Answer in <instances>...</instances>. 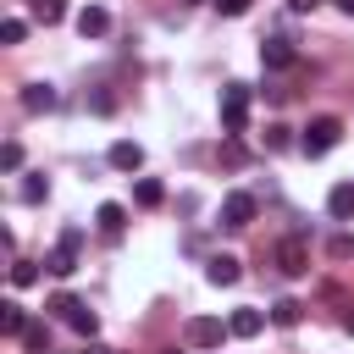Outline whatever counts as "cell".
<instances>
[{
  "label": "cell",
  "mask_w": 354,
  "mask_h": 354,
  "mask_svg": "<svg viewBox=\"0 0 354 354\" xmlns=\"http://www.w3.org/2000/svg\"><path fill=\"white\" fill-rule=\"evenodd\" d=\"M337 138H343V122H337V116H315V122L304 127L299 149H304V155H326V149H337Z\"/></svg>",
  "instance_id": "obj_1"
},
{
  "label": "cell",
  "mask_w": 354,
  "mask_h": 354,
  "mask_svg": "<svg viewBox=\"0 0 354 354\" xmlns=\"http://www.w3.org/2000/svg\"><path fill=\"white\" fill-rule=\"evenodd\" d=\"M77 243H83V227H66L61 243L44 254V271H50V277H72V271H77Z\"/></svg>",
  "instance_id": "obj_2"
},
{
  "label": "cell",
  "mask_w": 354,
  "mask_h": 354,
  "mask_svg": "<svg viewBox=\"0 0 354 354\" xmlns=\"http://www.w3.org/2000/svg\"><path fill=\"white\" fill-rule=\"evenodd\" d=\"M221 127L227 133H243L249 127V88L243 83H227L221 88Z\"/></svg>",
  "instance_id": "obj_3"
},
{
  "label": "cell",
  "mask_w": 354,
  "mask_h": 354,
  "mask_svg": "<svg viewBox=\"0 0 354 354\" xmlns=\"http://www.w3.org/2000/svg\"><path fill=\"white\" fill-rule=\"evenodd\" d=\"M221 337H232L216 315H194L188 321V348H221Z\"/></svg>",
  "instance_id": "obj_4"
},
{
  "label": "cell",
  "mask_w": 354,
  "mask_h": 354,
  "mask_svg": "<svg viewBox=\"0 0 354 354\" xmlns=\"http://www.w3.org/2000/svg\"><path fill=\"white\" fill-rule=\"evenodd\" d=\"M277 266H282V277H304V271H310L304 238H282V243H277Z\"/></svg>",
  "instance_id": "obj_5"
},
{
  "label": "cell",
  "mask_w": 354,
  "mask_h": 354,
  "mask_svg": "<svg viewBox=\"0 0 354 354\" xmlns=\"http://www.w3.org/2000/svg\"><path fill=\"white\" fill-rule=\"evenodd\" d=\"M221 221L227 227H249L254 221V194H227L221 199Z\"/></svg>",
  "instance_id": "obj_6"
},
{
  "label": "cell",
  "mask_w": 354,
  "mask_h": 354,
  "mask_svg": "<svg viewBox=\"0 0 354 354\" xmlns=\"http://www.w3.org/2000/svg\"><path fill=\"white\" fill-rule=\"evenodd\" d=\"M260 326H266V315H260L254 304H238V310L227 315V332H232V337H260Z\"/></svg>",
  "instance_id": "obj_7"
},
{
  "label": "cell",
  "mask_w": 354,
  "mask_h": 354,
  "mask_svg": "<svg viewBox=\"0 0 354 354\" xmlns=\"http://www.w3.org/2000/svg\"><path fill=\"white\" fill-rule=\"evenodd\" d=\"M77 33H83V39H105V33H111V11H105V6H83V11H77Z\"/></svg>",
  "instance_id": "obj_8"
},
{
  "label": "cell",
  "mask_w": 354,
  "mask_h": 354,
  "mask_svg": "<svg viewBox=\"0 0 354 354\" xmlns=\"http://www.w3.org/2000/svg\"><path fill=\"white\" fill-rule=\"evenodd\" d=\"M105 160H111L116 171H138V166H144V149H138L133 138H116V144L105 149Z\"/></svg>",
  "instance_id": "obj_9"
},
{
  "label": "cell",
  "mask_w": 354,
  "mask_h": 354,
  "mask_svg": "<svg viewBox=\"0 0 354 354\" xmlns=\"http://www.w3.org/2000/svg\"><path fill=\"white\" fill-rule=\"evenodd\" d=\"M326 216H332V221H354V183H337V188L326 194Z\"/></svg>",
  "instance_id": "obj_10"
},
{
  "label": "cell",
  "mask_w": 354,
  "mask_h": 354,
  "mask_svg": "<svg viewBox=\"0 0 354 354\" xmlns=\"http://www.w3.org/2000/svg\"><path fill=\"white\" fill-rule=\"evenodd\" d=\"M205 277H210L216 288H232V282H238L243 271H238V260H232V254H210V266H205Z\"/></svg>",
  "instance_id": "obj_11"
},
{
  "label": "cell",
  "mask_w": 354,
  "mask_h": 354,
  "mask_svg": "<svg viewBox=\"0 0 354 354\" xmlns=\"http://www.w3.org/2000/svg\"><path fill=\"white\" fill-rule=\"evenodd\" d=\"M0 332H6V337H22V332H28V310H22L17 299L0 304Z\"/></svg>",
  "instance_id": "obj_12"
},
{
  "label": "cell",
  "mask_w": 354,
  "mask_h": 354,
  "mask_svg": "<svg viewBox=\"0 0 354 354\" xmlns=\"http://www.w3.org/2000/svg\"><path fill=\"white\" fill-rule=\"evenodd\" d=\"M55 100H61V94H55L50 83H28V88H22V105H28V111H55Z\"/></svg>",
  "instance_id": "obj_13"
},
{
  "label": "cell",
  "mask_w": 354,
  "mask_h": 354,
  "mask_svg": "<svg viewBox=\"0 0 354 354\" xmlns=\"http://www.w3.org/2000/svg\"><path fill=\"white\" fill-rule=\"evenodd\" d=\"M94 221H100V232H111V238H116V232H122V227H127V210H122V205H116V199H105V205H100V210H94Z\"/></svg>",
  "instance_id": "obj_14"
},
{
  "label": "cell",
  "mask_w": 354,
  "mask_h": 354,
  "mask_svg": "<svg viewBox=\"0 0 354 354\" xmlns=\"http://www.w3.org/2000/svg\"><path fill=\"white\" fill-rule=\"evenodd\" d=\"M66 326H72L77 337H94V332H100V315H94V310L77 299V304H72V315H66Z\"/></svg>",
  "instance_id": "obj_15"
},
{
  "label": "cell",
  "mask_w": 354,
  "mask_h": 354,
  "mask_svg": "<svg viewBox=\"0 0 354 354\" xmlns=\"http://www.w3.org/2000/svg\"><path fill=\"white\" fill-rule=\"evenodd\" d=\"M260 61H266V66H293V44H288V39H266V44H260Z\"/></svg>",
  "instance_id": "obj_16"
},
{
  "label": "cell",
  "mask_w": 354,
  "mask_h": 354,
  "mask_svg": "<svg viewBox=\"0 0 354 354\" xmlns=\"http://www.w3.org/2000/svg\"><path fill=\"white\" fill-rule=\"evenodd\" d=\"M133 199H138V205H144V210H155V205H160V199H166V188H160V183H155V177H138V183H133Z\"/></svg>",
  "instance_id": "obj_17"
},
{
  "label": "cell",
  "mask_w": 354,
  "mask_h": 354,
  "mask_svg": "<svg viewBox=\"0 0 354 354\" xmlns=\"http://www.w3.org/2000/svg\"><path fill=\"white\" fill-rule=\"evenodd\" d=\"M299 315H304L299 299H277V304H271V321H277V326H299Z\"/></svg>",
  "instance_id": "obj_18"
},
{
  "label": "cell",
  "mask_w": 354,
  "mask_h": 354,
  "mask_svg": "<svg viewBox=\"0 0 354 354\" xmlns=\"http://www.w3.org/2000/svg\"><path fill=\"white\" fill-rule=\"evenodd\" d=\"M22 348H28V354H50V326L28 321V332H22Z\"/></svg>",
  "instance_id": "obj_19"
},
{
  "label": "cell",
  "mask_w": 354,
  "mask_h": 354,
  "mask_svg": "<svg viewBox=\"0 0 354 354\" xmlns=\"http://www.w3.org/2000/svg\"><path fill=\"white\" fill-rule=\"evenodd\" d=\"M33 17H39L44 28H55V22L66 17V0H33Z\"/></svg>",
  "instance_id": "obj_20"
},
{
  "label": "cell",
  "mask_w": 354,
  "mask_h": 354,
  "mask_svg": "<svg viewBox=\"0 0 354 354\" xmlns=\"http://www.w3.org/2000/svg\"><path fill=\"white\" fill-rule=\"evenodd\" d=\"M22 39H28V22L22 17H6L0 22V44H22Z\"/></svg>",
  "instance_id": "obj_21"
},
{
  "label": "cell",
  "mask_w": 354,
  "mask_h": 354,
  "mask_svg": "<svg viewBox=\"0 0 354 354\" xmlns=\"http://www.w3.org/2000/svg\"><path fill=\"white\" fill-rule=\"evenodd\" d=\"M44 194H50L44 177H28V183H22V205H44Z\"/></svg>",
  "instance_id": "obj_22"
},
{
  "label": "cell",
  "mask_w": 354,
  "mask_h": 354,
  "mask_svg": "<svg viewBox=\"0 0 354 354\" xmlns=\"http://www.w3.org/2000/svg\"><path fill=\"white\" fill-rule=\"evenodd\" d=\"M11 282H17V288L39 282V266H28V260H11Z\"/></svg>",
  "instance_id": "obj_23"
},
{
  "label": "cell",
  "mask_w": 354,
  "mask_h": 354,
  "mask_svg": "<svg viewBox=\"0 0 354 354\" xmlns=\"http://www.w3.org/2000/svg\"><path fill=\"white\" fill-rule=\"evenodd\" d=\"M288 144H293V138H288V127H282V122H271V127H266V149H288Z\"/></svg>",
  "instance_id": "obj_24"
},
{
  "label": "cell",
  "mask_w": 354,
  "mask_h": 354,
  "mask_svg": "<svg viewBox=\"0 0 354 354\" xmlns=\"http://www.w3.org/2000/svg\"><path fill=\"white\" fill-rule=\"evenodd\" d=\"M326 254H332V260H348V254H354V238H348V232H337V238L326 243Z\"/></svg>",
  "instance_id": "obj_25"
},
{
  "label": "cell",
  "mask_w": 354,
  "mask_h": 354,
  "mask_svg": "<svg viewBox=\"0 0 354 354\" xmlns=\"http://www.w3.org/2000/svg\"><path fill=\"white\" fill-rule=\"evenodd\" d=\"M88 105H94L100 116H111V111H116V94H105V88H94V94H88Z\"/></svg>",
  "instance_id": "obj_26"
},
{
  "label": "cell",
  "mask_w": 354,
  "mask_h": 354,
  "mask_svg": "<svg viewBox=\"0 0 354 354\" xmlns=\"http://www.w3.org/2000/svg\"><path fill=\"white\" fill-rule=\"evenodd\" d=\"M17 166H22V144H6L0 149V171H17Z\"/></svg>",
  "instance_id": "obj_27"
},
{
  "label": "cell",
  "mask_w": 354,
  "mask_h": 354,
  "mask_svg": "<svg viewBox=\"0 0 354 354\" xmlns=\"http://www.w3.org/2000/svg\"><path fill=\"white\" fill-rule=\"evenodd\" d=\"M210 6H216V11H221V17H243V11H249V6H254V0H210Z\"/></svg>",
  "instance_id": "obj_28"
},
{
  "label": "cell",
  "mask_w": 354,
  "mask_h": 354,
  "mask_svg": "<svg viewBox=\"0 0 354 354\" xmlns=\"http://www.w3.org/2000/svg\"><path fill=\"white\" fill-rule=\"evenodd\" d=\"M72 304H77V299H72V293H55V299H50V310H55V315H61V321H66V315H72Z\"/></svg>",
  "instance_id": "obj_29"
},
{
  "label": "cell",
  "mask_w": 354,
  "mask_h": 354,
  "mask_svg": "<svg viewBox=\"0 0 354 354\" xmlns=\"http://www.w3.org/2000/svg\"><path fill=\"white\" fill-rule=\"evenodd\" d=\"M83 354H116V348H105V343H88V348H83Z\"/></svg>",
  "instance_id": "obj_30"
},
{
  "label": "cell",
  "mask_w": 354,
  "mask_h": 354,
  "mask_svg": "<svg viewBox=\"0 0 354 354\" xmlns=\"http://www.w3.org/2000/svg\"><path fill=\"white\" fill-rule=\"evenodd\" d=\"M310 6H315V0H293V11H310Z\"/></svg>",
  "instance_id": "obj_31"
},
{
  "label": "cell",
  "mask_w": 354,
  "mask_h": 354,
  "mask_svg": "<svg viewBox=\"0 0 354 354\" xmlns=\"http://www.w3.org/2000/svg\"><path fill=\"white\" fill-rule=\"evenodd\" d=\"M337 6H343V11H348V17H354V0H337Z\"/></svg>",
  "instance_id": "obj_32"
},
{
  "label": "cell",
  "mask_w": 354,
  "mask_h": 354,
  "mask_svg": "<svg viewBox=\"0 0 354 354\" xmlns=\"http://www.w3.org/2000/svg\"><path fill=\"white\" fill-rule=\"evenodd\" d=\"M188 6H205V0H188Z\"/></svg>",
  "instance_id": "obj_33"
}]
</instances>
